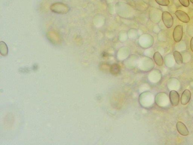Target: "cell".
Returning a JSON list of instances; mask_svg holds the SVG:
<instances>
[{"mask_svg":"<svg viewBox=\"0 0 193 145\" xmlns=\"http://www.w3.org/2000/svg\"><path fill=\"white\" fill-rule=\"evenodd\" d=\"M51 10L54 13H66L69 11V8L67 5L61 3H53L51 6Z\"/></svg>","mask_w":193,"mask_h":145,"instance_id":"6da1fadb","label":"cell"},{"mask_svg":"<svg viewBox=\"0 0 193 145\" xmlns=\"http://www.w3.org/2000/svg\"><path fill=\"white\" fill-rule=\"evenodd\" d=\"M162 19L164 24L167 28H171L173 26V18L168 12H163L162 15Z\"/></svg>","mask_w":193,"mask_h":145,"instance_id":"7a4b0ae2","label":"cell"},{"mask_svg":"<svg viewBox=\"0 0 193 145\" xmlns=\"http://www.w3.org/2000/svg\"><path fill=\"white\" fill-rule=\"evenodd\" d=\"M183 36V27L182 25H177L174 29L173 36L174 41L178 43L182 40Z\"/></svg>","mask_w":193,"mask_h":145,"instance_id":"3957f363","label":"cell"},{"mask_svg":"<svg viewBox=\"0 0 193 145\" xmlns=\"http://www.w3.org/2000/svg\"><path fill=\"white\" fill-rule=\"evenodd\" d=\"M170 99L171 104L174 107L177 106L180 102V96L175 90H172L170 94Z\"/></svg>","mask_w":193,"mask_h":145,"instance_id":"277c9868","label":"cell"},{"mask_svg":"<svg viewBox=\"0 0 193 145\" xmlns=\"http://www.w3.org/2000/svg\"><path fill=\"white\" fill-rule=\"evenodd\" d=\"M175 15L177 18L183 23H187L190 21V18L189 15L182 10H177L175 12Z\"/></svg>","mask_w":193,"mask_h":145,"instance_id":"5b68a950","label":"cell"},{"mask_svg":"<svg viewBox=\"0 0 193 145\" xmlns=\"http://www.w3.org/2000/svg\"><path fill=\"white\" fill-rule=\"evenodd\" d=\"M177 129L178 132L181 135L183 136H187L189 134V131L187 127L183 123L178 122L177 123L176 125Z\"/></svg>","mask_w":193,"mask_h":145,"instance_id":"8992f818","label":"cell"},{"mask_svg":"<svg viewBox=\"0 0 193 145\" xmlns=\"http://www.w3.org/2000/svg\"><path fill=\"white\" fill-rule=\"evenodd\" d=\"M191 94L189 90H185L182 93L181 98V104L184 105L189 103L191 99Z\"/></svg>","mask_w":193,"mask_h":145,"instance_id":"52a82bcc","label":"cell"},{"mask_svg":"<svg viewBox=\"0 0 193 145\" xmlns=\"http://www.w3.org/2000/svg\"><path fill=\"white\" fill-rule=\"evenodd\" d=\"M121 70V67L119 65L114 64L111 66L110 71L113 75L117 76L120 74Z\"/></svg>","mask_w":193,"mask_h":145,"instance_id":"ba28073f","label":"cell"},{"mask_svg":"<svg viewBox=\"0 0 193 145\" xmlns=\"http://www.w3.org/2000/svg\"><path fill=\"white\" fill-rule=\"evenodd\" d=\"M153 59L157 65L161 66L163 64V57L159 52H155L153 55Z\"/></svg>","mask_w":193,"mask_h":145,"instance_id":"9c48e42d","label":"cell"},{"mask_svg":"<svg viewBox=\"0 0 193 145\" xmlns=\"http://www.w3.org/2000/svg\"><path fill=\"white\" fill-rule=\"evenodd\" d=\"M174 57L175 62L178 65H181L183 63V58L182 54L177 51H175L173 53Z\"/></svg>","mask_w":193,"mask_h":145,"instance_id":"30bf717a","label":"cell"},{"mask_svg":"<svg viewBox=\"0 0 193 145\" xmlns=\"http://www.w3.org/2000/svg\"><path fill=\"white\" fill-rule=\"evenodd\" d=\"M0 51L2 56H6L8 53V49L6 44L4 42L1 41L0 43Z\"/></svg>","mask_w":193,"mask_h":145,"instance_id":"8fae6325","label":"cell"},{"mask_svg":"<svg viewBox=\"0 0 193 145\" xmlns=\"http://www.w3.org/2000/svg\"><path fill=\"white\" fill-rule=\"evenodd\" d=\"M155 1L158 4L162 6H167L170 4L169 0H155Z\"/></svg>","mask_w":193,"mask_h":145,"instance_id":"7c38bea8","label":"cell"},{"mask_svg":"<svg viewBox=\"0 0 193 145\" xmlns=\"http://www.w3.org/2000/svg\"><path fill=\"white\" fill-rule=\"evenodd\" d=\"M179 1L183 6L186 7H188L190 5L189 0H179Z\"/></svg>","mask_w":193,"mask_h":145,"instance_id":"4fadbf2b","label":"cell"},{"mask_svg":"<svg viewBox=\"0 0 193 145\" xmlns=\"http://www.w3.org/2000/svg\"><path fill=\"white\" fill-rule=\"evenodd\" d=\"M190 48L191 51L193 52V37L191 39L190 42Z\"/></svg>","mask_w":193,"mask_h":145,"instance_id":"5bb4252c","label":"cell"},{"mask_svg":"<svg viewBox=\"0 0 193 145\" xmlns=\"http://www.w3.org/2000/svg\"><path fill=\"white\" fill-rule=\"evenodd\" d=\"M190 1L191 2H192L193 4V0H190Z\"/></svg>","mask_w":193,"mask_h":145,"instance_id":"9a60e30c","label":"cell"}]
</instances>
